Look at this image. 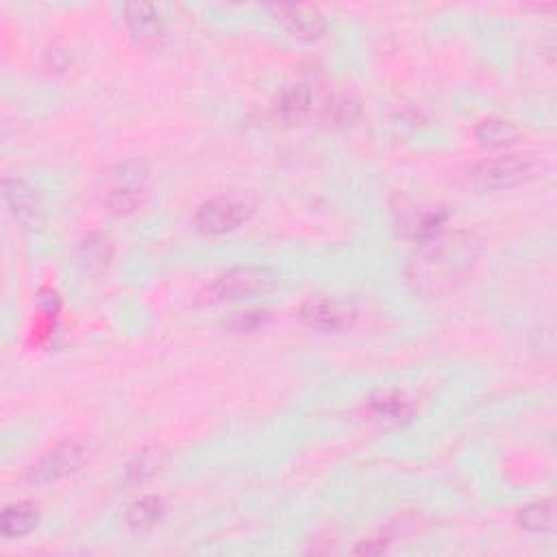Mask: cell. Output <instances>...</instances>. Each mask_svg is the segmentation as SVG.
<instances>
[{"label":"cell","mask_w":557,"mask_h":557,"mask_svg":"<svg viewBox=\"0 0 557 557\" xmlns=\"http://www.w3.org/2000/svg\"><path fill=\"white\" fill-rule=\"evenodd\" d=\"M125 20L131 35L144 46H159L166 37V24L155 5L131 3L125 7Z\"/></svg>","instance_id":"30bf717a"},{"label":"cell","mask_w":557,"mask_h":557,"mask_svg":"<svg viewBox=\"0 0 557 557\" xmlns=\"http://www.w3.org/2000/svg\"><path fill=\"white\" fill-rule=\"evenodd\" d=\"M268 11L296 40L314 42L327 31V18L314 5H277L268 7Z\"/></svg>","instance_id":"ba28073f"},{"label":"cell","mask_w":557,"mask_h":557,"mask_svg":"<svg viewBox=\"0 0 557 557\" xmlns=\"http://www.w3.org/2000/svg\"><path fill=\"white\" fill-rule=\"evenodd\" d=\"M518 135H521L518 127L512 125L510 120H501V118L481 120L475 127V138L479 140L481 146H486V148L512 146L518 140Z\"/></svg>","instance_id":"7c38bea8"},{"label":"cell","mask_w":557,"mask_h":557,"mask_svg":"<svg viewBox=\"0 0 557 557\" xmlns=\"http://www.w3.org/2000/svg\"><path fill=\"white\" fill-rule=\"evenodd\" d=\"M312 107V90L303 83L288 85L277 96V114L286 120L303 118Z\"/></svg>","instance_id":"5bb4252c"},{"label":"cell","mask_w":557,"mask_h":557,"mask_svg":"<svg viewBox=\"0 0 557 557\" xmlns=\"http://www.w3.org/2000/svg\"><path fill=\"white\" fill-rule=\"evenodd\" d=\"M164 514H166V503L162 497H144L129 507L127 525L135 531L153 529L155 525L162 523Z\"/></svg>","instance_id":"4fadbf2b"},{"label":"cell","mask_w":557,"mask_h":557,"mask_svg":"<svg viewBox=\"0 0 557 557\" xmlns=\"http://www.w3.org/2000/svg\"><path fill=\"white\" fill-rule=\"evenodd\" d=\"M518 525L531 534H551L555 527V507L553 501H538L523 507L518 514Z\"/></svg>","instance_id":"2e32d148"},{"label":"cell","mask_w":557,"mask_h":557,"mask_svg":"<svg viewBox=\"0 0 557 557\" xmlns=\"http://www.w3.org/2000/svg\"><path fill=\"white\" fill-rule=\"evenodd\" d=\"M148 168L140 159L118 164L107 177L105 205L118 216H129L140 209L146 196Z\"/></svg>","instance_id":"7a4b0ae2"},{"label":"cell","mask_w":557,"mask_h":557,"mask_svg":"<svg viewBox=\"0 0 557 557\" xmlns=\"http://www.w3.org/2000/svg\"><path fill=\"white\" fill-rule=\"evenodd\" d=\"M479 257V242L470 233L436 235V238L423 242L420 251L410 266V279L416 290L425 294H442L455 288L470 268L475 266Z\"/></svg>","instance_id":"6da1fadb"},{"label":"cell","mask_w":557,"mask_h":557,"mask_svg":"<svg viewBox=\"0 0 557 557\" xmlns=\"http://www.w3.org/2000/svg\"><path fill=\"white\" fill-rule=\"evenodd\" d=\"M3 194L5 201L11 209V214L24 229H40L44 225V205L40 201V194L33 190L24 179H11L3 181Z\"/></svg>","instance_id":"9c48e42d"},{"label":"cell","mask_w":557,"mask_h":557,"mask_svg":"<svg viewBox=\"0 0 557 557\" xmlns=\"http://www.w3.org/2000/svg\"><path fill=\"white\" fill-rule=\"evenodd\" d=\"M90 444L83 440H68L57 449L46 453L40 462L29 468V481L33 484H53V481L77 473L88 462Z\"/></svg>","instance_id":"8992f818"},{"label":"cell","mask_w":557,"mask_h":557,"mask_svg":"<svg viewBox=\"0 0 557 557\" xmlns=\"http://www.w3.org/2000/svg\"><path fill=\"white\" fill-rule=\"evenodd\" d=\"M266 320H268L266 312H242V314H235L229 320V325L235 331H253L257 327H262Z\"/></svg>","instance_id":"ffe728a7"},{"label":"cell","mask_w":557,"mask_h":557,"mask_svg":"<svg viewBox=\"0 0 557 557\" xmlns=\"http://www.w3.org/2000/svg\"><path fill=\"white\" fill-rule=\"evenodd\" d=\"M542 172V164L534 157L505 155L481 162L470 172L475 185L481 190H512L531 179H536Z\"/></svg>","instance_id":"3957f363"},{"label":"cell","mask_w":557,"mask_h":557,"mask_svg":"<svg viewBox=\"0 0 557 557\" xmlns=\"http://www.w3.org/2000/svg\"><path fill=\"white\" fill-rule=\"evenodd\" d=\"M323 118L333 127H349L360 118V105L346 96H336L325 105Z\"/></svg>","instance_id":"ac0fdd59"},{"label":"cell","mask_w":557,"mask_h":557,"mask_svg":"<svg viewBox=\"0 0 557 557\" xmlns=\"http://www.w3.org/2000/svg\"><path fill=\"white\" fill-rule=\"evenodd\" d=\"M166 464V453L159 447H148L142 449L138 455L133 457L129 468H127V479L131 484H142V481L155 477L159 470Z\"/></svg>","instance_id":"e0dca14e"},{"label":"cell","mask_w":557,"mask_h":557,"mask_svg":"<svg viewBox=\"0 0 557 557\" xmlns=\"http://www.w3.org/2000/svg\"><path fill=\"white\" fill-rule=\"evenodd\" d=\"M40 523V512L31 503L9 505L0 514V534L5 538H24Z\"/></svg>","instance_id":"8fae6325"},{"label":"cell","mask_w":557,"mask_h":557,"mask_svg":"<svg viewBox=\"0 0 557 557\" xmlns=\"http://www.w3.org/2000/svg\"><path fill=\"white\" fill-rule=\"evenodd\" d=\"M301 318L307 327L338 333L353 327L357 309L353 303L344 299H325V296H318V299H309L303 303Z\"/></svg>","instance_id":"52a82bcc"},{"label":"cell","mask_w":557,"mask_h":557,"mask_svg":"<svg viewBox=\"0 0 557 557\" xmlns=\"http://www.w3.org/2000/svg\"><path fill=\"white\" fill-rule=\"evenodd\" d=\"M251 205L238 196H218L203 203L194 214V227L205 235H225L240 229L251 216Z\"/></svg>","instance_id":"5b68a950"},{"label":"cell","mask_w":557,"mask_h":557,"mask_svg":"<svg viewBox=\"0 0 557 557\" xmlns=\"http://www.w3.org/2000/svg\"><path fill=\"white\" fill-rule=\"evenodd\" d=\"M277 275L268 268H257V266H246V268H235L229 270L227 275L218 277L212 286H207L203 292L205 303H231V301H242V299H253L257 294L268 292L275 286Z\"/></svg>","instance_id":"277c9868"},{"label":"cell","mask_w":557,"mask_h":557,"mask_svg":"<svg viewBox=\"0 0 557 557\" xmlns=\"http://www.w3.org/2000/svg\"><path fill=\"white\" fill-rule=\"evenodd\" d=\"M109 257H111V246H109V240L103 238V235H94V238H90L88 242H85L83 246V262L88 264V268H103L107 266L109 262Z\"/></svg>","instance_id":"d6986e66"},{"label":"cell","mask_w":557,"mask_h":557,"mask_svg":"<svg viewBox=\"0 0 557 557\" xmlns=\"http://www.w3.org/2000/svg\"><path fill=\"white\" fill-rule=\"evenodd\" d=\"M370 412L381 420H390V423H401L412 416V403L405 399L399 392H381L370 399Z\"/></svg>","instance_id":"9a60e30c"}]
</instances>
